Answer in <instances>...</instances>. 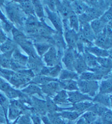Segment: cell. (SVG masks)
<instances>
[{
	"label": "cell",
	"instance_id": "6da1fadb",
	"mask_svg": "<svg viewBox=\"0 0 112 124\" xmlns=\"http://www.w3.org/2000/svg\"><path fill=\"white\" fill-rule=\"evenodd\" d=\"M6 9L10 21L16 24L18 27H23L27 17L19 4L16 2L13 3V1L10 2L6 4Z\"/></svg>",
	"mask_w": 112,
	"mask_h": 124
},
{
	"label": "cell",
	"instance_id": "7a4b0ae2",
	"mask_svg": "<svg viewBox=\"0 0 112 124\" xmlns=\"http://www.w3.org/2000/svg\"><path fill=\"white\" fill-rule=\"evenodd\" d=\"M63 51L57 50L55 46H51L47 52L43 55V60L47 66H54L56 65H61V58L63 56Z\"/></svg>",
	"mask_w": 112,
	"mask_h": 124
},
{
	"label": "cell",
	"instance_id": "3957f363",
	"mask_svg": "<svg viewBox=\"0 0 112 124\" xmlns=\"http://www.w3.org/2000/svg\"><path fill=\"white\" fill-rule=\"evenodd\" d=\"M77 84L79 91L91 97L95 96L96 93L99 88L97 81H83L78 79Z\"/></svg>",
	"mask_w": 112,
	"mask_h": 124
},
{
	"label": "cell",
	"instance_id": "277c9868",
	"mask_svg": "<svg viewBox=\"0 0 112 124\" xmlns=\"http://www.w3.org/2000/svg\"><path fill=\"white\" fill-rule=\"evenodd\" d=\"M71 1H56V12L59 13L60 15L62 16L64 23H68L69 15L73 11L71 8Z\"/></svg>",
	"mask_w": 112,
	"mask_h": 124
},
{
	"label": "cell",
	"instance_id": "5b68a950",
	"mask_svg": "<svg viewBox=\"0 0 112 124\" xmlns=\"http://www.w3.org/2000/svg\"><path fill=\"white\" fill-rule=\"evenodd\" d=\"M39 87L42 93L46 94L47 96L49 97L54 96L58 92L63 89L60 81L50 82L44 85H39Z\"/></svg>",
	"mask_w": 112,
	"mask_h": 124
},
{
	"label": "cell",
	"instance_id": "8992f818",
	"mask_svg": "<svg viewBox=\"0 0 112 124\" xmlns=\"http://www.w3.org/2000/svg\"><path fill=\"white\" fill-rule=\"evenodd\" d=\"M31 79L32 78L22 74L20 71H18L14 73L9 82L15 87L19 88L22 86L26 87L27 85H28Z\"/></svg>",
	"mask_w": 112,
	"mask_h": 124
},
{
	"label": "cell",
	"instance_id": "52a82bcc",
	"mask_svg": "<svg viewBox=\"0 0 112 124\" xmlns=\"http://www.w3.org/2000/svg\"><path fill=\"white\" fill-rule=\"evenodd\" d=\"M93 43L95 46L106 50H111L112 46V38L107 36L104 28L102 32L96 35V38Z\"/></svg>",
	"mask_w": 112,
	"mask_h": 124
},
{
	"label": "cell",
	"instance_id": "ba28073f",
	"mask_svg": "<svg viewBox=\"0 0 112 124\" xmlns=\"http://www.w3.org/2000/svg\"><path fill=\"white\" fill-rule=\"evenodd\" d=\"M76 52L77 50L72 48L67 47L65 50L62 58V61L66 67L67 70L74 71L73 64L75 60Z\"/></svg>",
	"mask_w": 112,
	"mask_h": 124
},
{
	"label": "cell",
	"instance_id": "9c48e42d",
	"mask_svg": "<svg viewBox=\"0 0 112 124\" xmlns=\"http://www.w3.org/2000/svg\"><path fill=\"white\" fill-rule=\"evenodd\" d=\"M45 10L48 14V17L56 30V32L63 34V23L60 19V15L57 12H53L50 10L47 6L45 7Z\"/></svg>",
	"mask_w": 112,
	"mask_h": 124
},
{
	"label": "cell",
	"instance_id": "30bf717a",
	"mask_svg": "<svg viewBox=\"0 0 112 124\" xmlns=\"http://www.w3.org/2000/svg\"><path fill=\"white\" fill-rule=\"evenodd\" d=\"M68 95V101L72 104L81 102L86 101H93V98L88 95L83 94L79 90L67 92Z\"/></svg>",
	"mask_w": 112,
	"mask_h": 124
},
{
	"label": "cell",
	"instance_id": "8fae6325",
	"mask_svg": "<svg viewBox=\"0 0 112 124\" xmlns=\"http://www.w3.org/2000/svg\"><path fill=\"white\" fill-rule=\"evenodd\" d=\"M64 37L68 48L75 50L78 40V33L72 29H67L65 30Z\"/></svg>",
	"mask_w": 112,
	"mask_h": 124
},
{
	"label": "cell",
	"instance_id": "7c38bea8",
	"mask_svg": "<svg viewBox=\"0 0 112 124\" xmlns=\"http://www.w3.org/2000/svg\"><path fill=\"white\" fill-rule=\"evenodd\" d=\"M73 69L74 71L75 70L78 75L88 71V69L85 62L84 57L83 56V54L78 53L77 51L75 54V60L73 64Z\"/></svg>",
	"mask_w": 112,
	"mask_h": 124
},
{
	"label": "cell",
	"instance_id": "4fadbf2b",
	"mask_svg": "<svg viewBox=\"0 0 112 124\" xmlns=\"http://www.w3.org/2000/svg\"><path fill=\"white\" fill-rule=\"evenodd\" d=\"M61 65H56L54 66H44L40 71L39 75L56 78L59 76L61 71Z\"/></svg>",
	"mask_w": 112,
	"mask_h": 124
},
{
	"label": "cell",
	"instance_id": "5bb4252c",
	"mask_svg": "<svg viewBox=\"0 0 112 124\" xmlns=\"http://www.w3.org/2000/svg\"><path fill=\"white\" fill-rule=\"evenodd\" d=\"M27 68L30 69L34 72L35 75H39L42 68L43 67V62L39 57L37 58H32L28 57V60L27 63Z\"/></svg>",
	"mask_w": 112,
	"mask_h": 124
},
{
	"label": "cell",
	"instance_id": "9a60e30c",
	"mask_svg": "<svg viewBox=\"0 0 112 124\" xmlns=\"http://www.w3.org/2000/svg\"><path fill=\"white\" fill-rule=\"evenodd\" d=\"M85 51L97 57H111V51L102 49L95 45L85 46Z\"/></svg>",
	"mask_w": 112,
	"mask_h": 124
},
{
	"label": "cell",
	"instance_id": "2e32d148",
	"mask_svg": "<svg viewBox=\"0 0 112 124\" xmlns=\"http://www.w3.org/2000/svg\"><path fill=\"white\" fill-rule=\"evenodd\" d=\"M79 32L89 41L93 43L96 38V35L90 25V23H79Z\"/></svg>",
	"mask_w": 112,
	"mask_h": 124
},
{
	"label": "cell",
	"instance_id": "e0dca14e",
	"mask_svg": "<svg viewBox=\"0 0 112 124\" xmlns=\"http://www.w3.org/2000/svg\"><path fill=\"white\" fill-rule=\"evenodd\" d=\"M94 104L93 102H90L89 101L81 102L77 103L75 104H73L72 107L64 108V110H70V111H75L76 112L82 114L85 110H88L90 107H91Z\"/></svg>",
	"mask_w": 112,
	"mask_h": 124
},
{
	"label": "cell",
	"instance_id": "ac0fdd59",
	"mask_svg": "<svg viewBox=\"0 0 112 124\" xmlns=\"http://www.w3.org/2000/svg\"><path fill=\"white\" fill-rule=\"evenodd\" d=\"M93 102L104 106L107 108H111V95L98 93L93 99Z\"/></svg>",
	"mask_w": 112,
	"mask_h": 124
},
{
	"label": "cell",
	"instance_id": "d6986e66",
	"mask_svg": "<svg viewBox=\"0 0 112 124\" xmlns=\"http://www.w3.org/2000/svg\"><path fill=\"white\" fill-rule=\"evenodd\" d=\"M19 45L21 46V47L24 50L25 52L28 54L29 57H32V58H37L39 57L38 56L36 51L34 48L33 44L32 42L29 41L27 39L25 40L22 41L21 43H19Z\"/></svg>",
	"mask_w": 112,
	"mask_h": 124
},
{
	"label": "cell",
	"instance_id": "ffe728a7",
	"mask_svg": "<svg viewBox=\"0 0 112 124\" xmlns=\"http://www.w3.org/2000/svg\"><path fill=\"white\" fill-rule=\"evenodd\" d=\"M21 92L28 96H32L33 95L38 94L39 96L44 98L41 88L39 86L34 84H28L26 87L21 90Z\"/></svg>",
	"mask_w": 112,
	"mask_h": 124
},
{
	"label": "cell",
	"instance_id": "44dd1931",
	"mask_svg": "<svg viewBox=\"0 0 112 124\" xmlns=\"http://www.w3.org/2000/svg\"><path fill=\"white\" fill-rule=\"evenodd\" d=\"M58 81L59 80L57 78H54L50 77L43 76V75H35V76L33 78L31 79V81L29 82L28 84H34V85H36L39 86L44 85L50 82Z\"/></svg>",
	"mask_w": 112,
	"mask_h": 124
},
{
	"label": "cell",
	"instance_id": "7402d4cb",
	"mask_svg": "<svg viewBox=\"0 0 112 124\" xmlns=\"http://www.w3.org/2000/svg\"><path fill=\"white\" fill-rule=\"evenodd\" d=\"M71 6L73 12L77 15L83 14L89 7L85 2L83 1H71Z\"/></svg>",
	"mask_w": 112,
	"mask_h": 124
},
{
	"label": "cell",
	"instance_id": "603a6c76",
	"mask_svg": "<svg viewBox=\"0 0 112 124\" xmlns=\"http://www.w3.org/2000/svg\"><path fill=\"white\" fill-rule=\"evenodd\" d=\"M12 59L17 63L26 66L28 60V57L22 54L18 48H16L12 55Z\"/></svg>",
	"mask_w": 112,
	"mask_h": 124
},
{
	"label": "cell",
	"instance_id": "cb8c5ba5",
	"mask_svg": "<svg viewBox=\"0 0 112 124\" xmlns=\"http://www.w3.org/2000/svg\"><path fill=\"white\" fill-rule=\"evenodd\" d=\"M18 2L20 7L23 10V12L25 13V14L29 15H35L34 9L32 1H16Z\"/></svg>",
	"mask_w": 112,
	"mask_h": 124
},
{
	"label": "cell",
	"instance_id": "d4e9b609",
	"mask_svg": "<svg viewBox=\"0 0 112 124\" xmlns=\"http://www.w3.org/2000/svg\"><path fill=\"white\" fill-rule=\"evenodd\" d=\"M100 94H111L112 91V83L111 76L103 79L99 86Z\"/></svg>",
	"mask_w": 112,
	"mask_h": 124
},
{
	"label": "cell",
	"instance_id": "484cf974",
	"mask_svg": "<svg viewBox=\"0 0 112 124\" xmlns=\"http://www.w3.org/2000/svg\"><path fill=\"white\" fill-rule=\"evenodd\" d=\"M78 79H79V75L74 71L63 69L61 70L59 75V79L60 81L69 80V79L77 81Z\"/></svg>",
	"mask_w": 112,
	"mask_h": 124
},
{
	"label": "cell",
	"instance_id": "4316f807",
	"mask_svg": "<svg viewBox=\"0 0 112 124\" xmlns=\"http://www.w3.org/2000/svg\"><path fill=\"white\" fill-rule=\"evenodd\" d=\"M53 101L56 105H63L68 103V95L67 91L62 89L58 92L54 96Z\"/></svg>",
	"mask_w": 112,
	"mask_h": 124
},
{
	"label": "cell",
	"instance_id": "83f0119b",
	"mask_svg": "<svg viewBox=\"0 0 112 124\" xmlns=\"http://www.w3.org/2000/svg\"><path fill=\"white\" fill-rule=\"evenodd\" d=\"M82 54L88 68H93L99 65L97 62V57L93 54H90L86 51H84Z\"/></svg>",
	"mask_w": 112,
	"mask_h": 124
},
{
	"label": "cell",
	"instance_id": "f1b7e54d",
	"mask_svg": "<svg viewBox=\"0 0 112 124\" xmlns=\"http://www.w3.org/2000/svg\"><path fill=\"white\" fill-rule=\"evenodd\" d=\"M13 51L0 54V68L10 69V62Z\"/></svg>",
	"mask_w": 112,
	"mask_h": 124
},
{
	"label": "cell",
	"instance_id": "f546056e",
	"mask_svg": "<svg viewBox=\"0 0 112 124\" xmlns=\"http://www.w3.org/2000/svg\"><path fill=\"white\" fill-rule=\"evenodd\" d=\"M16 48H17V44L14 41L9 38H7L5 41L0 45V50L3 54L14 51Z\"/></svg>",
	"mask_w": 112,
	"mask_h": 124
},
{
	"label": "cell",
	"instance_id": "4dcf8cb0",
	"mask_svg": "<svg viewBox=\"0 0 112 124\" xmlns=\"http://www.w3.org/2000/svg\"><path fill=\"white\" fill-rule=\"evenodd\" d=\"M103 78L100 75L95 74L91 71H86L79 75V79L83 81H98Z\"/></svg>",
	"mask_w": 112,
	"mask_h": 124
},
{
	"label": "cell",
	"instance_id": "1f68e13d",
	"mask_svg": "<svg viewBox=\"0 0 112 124\" xmlns=\"http://www.w3.org/2000/svg\"><path fill=\"white\" fill-rule=\"evenodd\" d=\"M60 81L61 82L62 89L64 90H68V92L77 91V90H79L78 87L77 81L73 80V79H69V80Z\"/></svg>",
	"mask_w": 112,
	"mask_h": 124
},
{
	"label": "cell",
	"instance_id": "d6a6232c",
	"mask_svg": "<svg viewBox=\"0 0 112 124\" xmlns=\"http://www.w3.org/2000/svg\"><path fill=\"white\" fill-rule=\"evenodd\" d=\"M46 107L47 112L48 113H54L60 112L64 110V108L59 107L49 97H46Z\"/></svg>",
	"mask_w": 112,
	"mask_h": 124
},
{
	"label": "cell",
	"instance_id": "836d02e7",
	"mask_svg": "<svg viewBox=\"0 0 112 124\" xmlns=\"http://www.w3.org/2000/svg\"><path fill=\"white\" fill-rule=\"evenodd\" d=\"M90 25L92 30H93L96 35L102 32V31L104 30V28L107 25L104 23H103L100 19V18L95 19L91 21V23H90Z\"/></svg>",
	"mask_w": 112,
	"mask_h": 124
},
{
	"label": "cell",
	"instance_id": "e575fe53",
	"mask_svg": "<svg viewBox=\"0 0 112 124\" xmlns=\"http://www.w3.org/2000/svg\"><path fill=\"white\" fill-rule=\"evenodd\" d=\"M68 20L69 27L71 28L70 29L73 30L78 33L79 30V21L78 19V15L72 11L69 15Z\"/></svg>",
	"mask_w": 112,
	"mask_h": 124
},
{
	"label": "cell",
	"instance_id": "d590c367",
	"mask_svg": "<svg viewBox=\"0 0 112 124\" xmlns=\"http://www.w3.org/2000/svg\"><path fill=\"white\" fill-rule=\"evenodd\" d=\"M33 46L36 48L37 54H38L39 56L42 57L53 45L50 44L44 43V42H35Z\"/></svg>",
	"mask_w": 112,
	"mask_h": 124
},
{
	"label": "cell",
	"instance_id": "8d00e7d4",
	"mask_svg": "<svg viewBox=\"0 0 112 124\" xmlns=\"http://www.w3.org/2000/svg\"><path fill=\"white\" fill-rule=\"evenodd\" d=\"M58 115L61 117L63 119H66L69 121H72L75 120L77 118H79V116L82 114L76 112L75 111H70V110H62L59 113H57Z\"/></svg>",
	"mask_w": 112,
	"mask_h": 124
},
{
	"label": "cell",
	"instance_id": "74e56055",
	"mask_svg": "<svg viewBox=\"0 0 112 124\" xmlns=\"http://www.w3.org/2000/svg\"><path fill=\"white\" fill-rule=\"evenodd\" d=\"M11 32L12 33L14 41L17 44H19V43H21L22 41L28 39V38L26 37V35L24 33H22L20 30L15 28L14 26L13 27Z\"/></svg>",
	"mask_w": 112,
	"mask_h": 124
},
{
	"label": "cell",
	"instance_id": "f35d334b",
	"mask_svg": "<svg viewBox=\"0 0 112 124\" xmlns=\"http://www.w3.org/2000/svg\"><path fill=\"white\" fill-rule=\"evenodd\" d=\"M33 9H34V12L37 16L39 17L41 20H43L45 17L44 8L43 7V4L40 1H32Z\"/></svg>",
	"mask_w": 112,
	"mask_h": 124
},
{
	"label": "cell",
	"instance_id": "ab89813d",
	"mask_svg": "<svg viewBox=\"0 0 112 124\" xmlns=\"http://www.w3.org/2000/svg\"><path fill=\"white\" fill-rule=\"evenodd\" d=\"M109 109H109L108 108L105 107L104 106L101 105L97 103H94L93 105L91 107H90L87 110L93 112L94 113L97 115V116L101 117L105 112L108 111Z\"/></svg>",
	"mask_w": 112,
	"mask_h": 124
},
{
	"label": "cell",
	"instance_id": "60d3db41",
	"mask_svg": "<svg viewBox=\"0 0 112 124\" xmlns=\"http://www.w3.org/2000/svg\"><path fill=\"white\" fill-rule=\"evenodd\" d=\"M23 113L21 110L14 107V106L9 105L8 107V118L9 120H14L17 119L20 115Z\"/></svg>",
	"mask_w": 112,
	"mask_h": 124
},
{
	"label": "cell",
	"instance_id": "b9f144b4",
	"mask_svg": "<svg viewBox=\"0 0 112 124\" xmlns=\"http://www.w3.org/2000/svg\"><path fill=\"white\" fill-rule=\"evenodd\" d=\"M97 62L98 65L102 67L112 69V62L111 57H97Z\"/></svg>",
	"mask_w": 112,
	"mask_h": 124
},
{
	"label": "cell",
	"instance_id": "7bdbcfd3",
	"mask_svg": "<svg viewBox=\"0 0 112 124\" xmlns=\"http://www.w3.org/2000/svg\"><path fill=\"white\" fill-rule=\"evenodd\" d=\"M48 118L51 124H67L63 118L58 115L57 112L54 113H48Z\"/></svg>",
	"mask_w": 112,
	"mask_h": 124
},
{
	"label": "cell",
	"instance_id": "ee69618b",
	"mask_svg": "<svg viewBox=\"0 0 112 124\" xmlns=\"http://www.w3.org/2000/svg\"><path fill=\"white\" fill-rule=\"evenodd\" d=\"M22 92L19 90L15 89L11 87L7 91L5 92L6 95L8 98L11 100H16V99H19L22 94Z\"/></svg>",
	"mask_w": 112,
	"mask_h": 124
},
{
	"label": "cell",
	"instance_id": "f6af8a7d",
	"mask_svg": "<svg viewBox=\"0 0 112 124\" xmlns=\"http://www.w3.org/2000/svg\"><path fill=\"white\" fill-rule=\"evenodd\" d=\"M112 6H111L108 9L103 13L101 16L100 17V19L103 23H104L106 25L112 22Z\"/></svg>",
	"mask_w": 112,
	"mask_h": 124
},
{
	"label": "cell",
	"instance_id": "bcb514c9",
	"mask_svg": "<svg viewBox=\"0 0 112 124\" xmlns=\"http://www.w3.org/2000/svg\"><path fill=\"white\" fill-rule=\"evenodd\" d=\"M97 116H98L97 115L94 113L93 112L87 110L85 113L82 115L81 117L84 119L87 124H91L97 118Z\"/></svg>",
	"mask_w": 112,
	"mask_h": 124
},
{
	"label": "cell",
	"instance_id": "7dc6e473",
	"mask_svg": "<svg viewBox=\"0 0 112 124\" xmlns=\"http://www.w3.org/2000/svg\"><path fill=\"white\" fill-rule=\"evenodd\" d=\"M0 105H1L2 110H3L4 115H5V116L7 118V114L10 102L8 99L1 94H0Z\"/></svg>",
	"mask_w": 112,
	"mask_h": 124
},
{
	"label": "cell",
	"instance_id": "c3c4849f",
	"mask_svg": "<svg viewBox=\"0 0 112 124\" xmlns=\"http://www.w3.org/2000/svg\"><path fill=\"white\" fill-rule=\"evenodd\" d=\"M103 124H112V113L111 109H109L108 111L101 116Z\"/></svg>",
	"mask_w": 112,
	"mask_h": 124
},
{
	"label": "cell",
	"instance_id": "681fc988",
	"mask_svg": "<svg viewBox=\"0 0 112 124\" xmlns=\"http://www.w3.org/2000/svg\"><path fill=\"white\" fill-rule=\"evenodd\" d=\"M14 71H13L11 69L0 68V75H1L2 77H3L4 78L7 79L8 81H9L11 77L13 76V75L14 74Z\"/></svg>",
	"mask_w": 112,
	"mask_h": 124
},
{
	"label": "cell",
	"instance_id": "f907efd6",
	"mask_svg": "<svg viewBox=\"0 0 112 124\" xmlns=\"http://www.w3.org/2000/svg\"><path fill=\"white\" fill-rule=\"evenodd\" d=\"M18 124H31V118L28 114H26L19 116L17 119Z\"/></svg>",
	"mask_w": 112,
	"mask_h": 124
},
{
	"label": "cell",
	"instance_id": "816d5d0a",
	"mask_svg": "<svg viewBox=\"0 0 112 124\" xmlns=\"http://www.w3.org/2000/svg\"><path fill=\"white\" fill-rule=\"evenodd\" d=\"M43 2L45 3L44 4L46 5V6L48 8L49 10L53 12H56V1H43Z\"/></svg>",
	"mask_w": 112,
	"mask_h": 124
},
{
	"label": "cell",
	"instance_id": "f5cc1de1",
	"mask_svg": "<svg viewBox=\"0 0 112 124\" xmlns=\"http://www.w3.org/2000/svg\"><path fill=\"white\" fill-rule=\"evenodd\" d=\"M31 119L33 121V124H42L41 119L38 115L33 114L31 116Z\"/></svg>",
	"mask_w": 112,
	"mask_h": 124
},
{
	"label": "cell",
	"instance_id": "db71d44e",
	"mask_svg": "<svg viewBox=\"0 0 112 124\" xmlns=\"http://www.w3.org/2000/svg\"><path fill=\"white\" fill-rule=\"evenodd\" d=\"M10 87L11 86L9 84L4 81V82L0 85V90L5 93L6 91H7Z\"/></svg>",
	"mask_w": 112,
	"mask_h": 124
},
{
	"label": "cell",
	"instance_id": "11a10c76",
	"mask_svg": "<svg viewBox=\"0 0 112 124\" xmlns=\"http://www.w3.org/2000/svg\"><path fill=\"white\" fill-rule=\"evenodd\" d=\"M8 38H7L6 35L4 34V33L3 32L1 29H0V43H3V42L5 41Z\"/></svg>",
	"mask_w": 112,
	"mask_h": 124
},
{
	"label": "cell",
	"instance_id": "9f6ffc18",
	"mask_svg": "<svg viewBox=\"0 0 112 124\" xmlns=\"http://www.w3.org/2000/svg\"><path fill=\"white\" fill-rule=\"evenodd\" d=\"M0 123L1 124H5L6 123V119L4 116V112L3 110L0 109Z\"/></svg>",
	"mask_w": 112,
	"mask_h": 124
},
{
	"label": "cell",
	"instance_id": "6f0895ef",
	"mask_svg": "<svg viewBox=\"0 0 112 124\" xmlns=\"http://www.w3.org/2000/svg\"><path fill=\"white\" fill-rule=\"evenodd\" d=\"M42 119L43 120V123L45 124H51L50 120H49V119L48 118V117L46 116H42Z\"/></svg>",
	"mask_w": 112,
	"mask_h": 124
},
{
	"label": "cell",
	"instance_id": "680465c9",
	"mask_svg": "<svg viewBox=\"0 0 112 124\" xmlns=\"http://www.w3.org/2000/svg\"><path fill=\"white\" fill-rule=\"evenodd\" d=\"M91 124H103L102 121L101 120V117L100 118H97L96 120L93 121V123H92Z\"/></svg>",
	"mask_w": 112,
	"mask_h": 124
},
{
	"label": "cell",
	"instance_id": "91938a15",
	"mask_svg": "<svg viewBox=\"0 0 112 124\" xmlns=\"http://www.w3.org/2000/svg\"><path fill=\"white\" fill-rule=\"evenodd\" d=\"M88 124L86 123V122L85 121L84 119L81 117V118H80L79 120L77 121V124Z\"/></svg>",
	"mask_w": 112,
	"mask_h": 124
},
{
	"label": "cell",
	"instance_id": "94428289",
	"mask_svg": "<svg viewBox=\"0 0 112 124\" xmlns=\"http://www.w3.org/2000/svg\"><path fill=\"white\" fill-rule=\"evenodd\" d=\"M4 82V81L3 80V79L0 77V85H1Z\"/></svg>",
	"mask_w": 112,
	"mask_h": 124
}]
</instances>
